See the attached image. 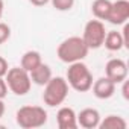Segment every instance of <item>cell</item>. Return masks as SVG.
<instances>
[{"label": "cell", "instance_id": "cell-1", "mask_svg": "<svg viewBox=\"0 0 129 129\" xmlns=\"http://www.w3.org/2000/svg\"><path fill=\"white\" fill-rule=\"evenodd\" d=\"M88 52H90V49L84 43L82 37H70L67 40H64L58 46L56 55L62 62L72 64V62H78V61L85 59Z\"/></svg>", "mask_w": 129, "mask_h": 129}, {"label": "cell", "instance_id": "cell-2", "mask_svg": "<svg viewBox=\"0 0 129 129\" xmlns=\"http://www.w3.org/2000/svg\"><path fill=\"white\" fill-rule=\"evenodd\" d=\"M66 81H67L69 87H72L75 91H79V93L90 91L91 85L94 82L93 81V73L87 67V64H84L82 61L72 62L69 66Z\"/></svg>", "mask_w": 129, "mask_h": 129}, {"label": "cell", "instance_id": "cell-3", "mask_svg": "<svg viewBox=\"0 0 129 129\" xmlns=\"http://www.w3.org/2000/svg\"><path fill=\"white\" fill-rule=\"evenodd\" d=\"M15 121L23 129H35L41 127L47 123V111L43 106L26 105L21 106L15 114Z\"/></svg>", "mask_w": 129, "mask_h": 129}, {"label": "cell", "instance_id": "cell-4", "mask_svg": "<svg viewBox=\"0 0 129 129\" xmlns=\"http://www.w3.org/2000/svg\"><path fill=\"white\" fill-rule=\"evenodd\" d=\"M69 96V84L67 81L61 78V76H56L44 85V93H43V100L47 106H59L64 103V100L67 99Z\"/></svg>", "mask_w": 129, "mask_h": 129}, {"label": "cell", "instance_id": "cell-5", "mask_svg": "<svg viewBox=\"0 0 129 129\" xmlns=\"http://www.w3.org/2000/svg\"><path fill=\"white\" fill-rule=\"evenodd\" d=\"M6 85L8 88L17 94V96H24L30 91L32 87V81L29 76V72H26L21 67H12L8 70L6 73Z\"/></svg>", "mask_w": 129, "mask_h": 129}, {"label": "cell", "instance_id": "cell-6", "mask_svg": "<svg viewBox=\"0 0 129 129\" xmlns=\"http://www.w3.org/2000/svg\"><path fill=\"white\" fill-rule=\"evenodd\" d=\"M106 30H105V24L102 23V20H90L85 27H84V34H82V40L87 44V47L91 49H99L103 46V40H105Z\"/></svg>", "mask_w": 129, "mask_h": 129}, {"label": "cell", "instance_id": "cell-7", "mask_svg": "<svg viewBox=\"0 0 129 129\" xmlns=\"http://www.w3.org/2000/svg\"><path fill=\"white\" fill-rule=\"evenodd\" d=\"M105 76L111 79L115 85L121 84L127 78V64L120 58H112L105 66Z\"/></svg>", "mask_w": 129, "mask_h": 129}, {"label": "cell", "instance_id": "cell-8", "mask_svg": "<svg viewBox=\"0 0 129 129\" xmlns=\"http://www.w3.org/2000/svg\"><path fill=\"white\" fill-rule=\"evenodd\" d=\"M129 18V2L127 0H115L111 3V9L106 21L111 24H124Z\"/></svg>", "mask_w": 129, "mask_h": 129}, {"label": "cell", "instance_id": "cell-9", "mask_svg": "<svg viewBox=\"0 0 129 129\" xmlns=\"http://www.w3.org/2000/svg\"><path fill=\"white\" fill-rule=\"evenodd\" d=\"M91 88H93V94L97 99H102V100L112 97L114 93H115V84L111 79H108L106 76L94 81L93 85H91Z\"/></svg>", "mask_w": 129, "mask_h": 129}, {"label": "cell", "instance_id": "cell-10", "mask_svg": "<svg viewBox=\"0 0 129 129\" xmlns=\"http://www.w3.org/2000/svg\"><path fill=\"white\" fill-rule=\"evenodd\" d=\"M76 117H78V126H82L85 129H96V127H99V123L102 120L99 111L94 109V108H85L79 114H76Z\"/></svg>", "mask_w": 129, "mask_h": 129}, {"label": "cell", "instance_id": "cell-11", "mask_svg": "<svg viewBox=\"0 0 129 129\" xmlns=\"http://www.w3.org/2000/svg\"><path fill=\"white\" fill-rule=\"evenodd\" d=\"M56 121L59 129H76L78 127V117L73 108L62 106L56 114Z\"/></svg>", "mask_w": 129, "mask_h": 129}, {"label": "cell", "instance_id": "cell-12", "mask_svg": "<svg viewBox=\"0 0 129 129\" xmlns=\"http://www.w3.org/2000/svg\"><path fill=\"white\" fill-rule=\"evenodd\" d=\"M29 76H30L32 84H37V85L44 87L52 79V69L47 66V64L41 62L37 69H34L32 72H29Z\"/></svg>", "mask_w": 129, "mask_h": 129}, {"label": "cell", "instance_id": "cell-13", "mask_svg": "<svg viewBox=\"0 0 129 129\" xmlns=\"http://www.w3.org/2000/svg\"><path fill=\"white\" fill-rule=\"evenodd\" d=\"M103 46L109 50V52H118L124 47V41H123V37H121V32H117V30H109L106 32L105 35V40H103Z\"/></svg>", "mask_w": 129, "mask_h": 129}, {"label": "cell", "instance_id": "cell-14", "mask_svg": "<svg viewBox=\"0 0 129 129\" xmlns=\"http://www.w3.org/2000/svg\"><path fill=\"white\" fill-rule=\"evenodd\" d=\"M41 62H43V59H41V53L40 52L27 50L21 56V69H24L26 72H32L34 69H37L40 66Z\"/></svg>", "mask_w": 129, "mask_h": 129}, {"label": "cell", "instance_id": "cell-15", "mask_svg": "<svg viewBox=\"0 0 129 129\" xmlns=\"http://www.w3.org/2000/svg\"><path fill=\"white\" fill-rule=\"evenodd\" d=\"M126 126H127L126 120H124L123 117L114 115V114L106 115V117H105L103 120H100V123H99V127H100V129H126Z\"/></svg>", "mask_w": 129, "mask_h": 129}, {"label": "cell", "instance_id": "cell-16", "mask_svg": "<svg viewBox=\"0 0 129 129\" xmlns=\"http://www.w3.org/2000/svg\"><path fill=\"white\" fill-rule=\"evenodd\" d=\"M111 3L109 0H94L91 5V12L97 20H106L109 9H111Z\"/></svg>", "mask_w": 129, "mask_h": 129}, {"label": "cell", "instance_id": "cell-17", "mask_svg": "<svg viewBox=\"0 0 129 129\" xmlns=\"http://www.w3.org/2000/svg\"><path fill=\"white\" fill-rule=\"evenodd\" d=\"M56 11H70L75 6V0H50Z\"/></svg>", "mask_w": 129, "mask_h": 129}, {"label": "cell", "instance_id": "cell-18", "mask_svg": "<svg viewBox=\"0 0 129 129\" xmlns=\"http://www.w3.org/2000/svg\"><path fill=\"white\" fill-rule=\"evenodd\" d=\"M11 37V27L6 23H0V46L5 44Z\"/></svg>", "mask_w": 129, "mask_h": 129}, {"label": "cell", "instance_id": "cell-19", "mask_svg": "<svg viewBox=\"0 0 129 129\" xmlns=\"http://www.w3.org/2000/svg\"><path fill=\"white\" fill-rule=\"evenodd\" d=\"M9 67H8V61L3 58V56H0V78H5L6 73H8Z\"/></svg>", "mask_w": 129, "mask_h": 129}, {"label": "cell", "instance_id": "cell-20", "mask_svg": "<svg viewBox=\"0 0 129 129\" xmlns=\"http://www.w3.org/2000/svg\"><path fill=\"white\" fill-rule=\"evenodd\" d=\"M8 94V85L3 78H0V99H5Z\"/></svg>", "mask_w": 129, "mask_h": 129}, {"label": "cell", "instance_id": "cell-21", "mask_svg": "<svg viewBox=\"0 0 129 129\" xmlns=\"http://www.w3.org/2000/svg\"><path fill=\"white\" fill-rule=\"evenodd\" d=\"M121 84H123V87H121V94H123V97L127 100V99H129V82L124 79Z\"/></svg>", "mask_w": 129, "mask_h": 129}, {"label": "cell", "instance_id": "cell-22", "mask_svg": "<svg viewBox=\"0 0 129 129\" xmlns=\"http://www.w3.org/2000/svg\"><path fill=\"white\" fill-rule=\"evenodd\" d=\"M29 2L34 5V6H44V5H47L50 0H29Z\"/></svg>", "mask_w": 129, "mask_h": 129}, {"label": "cell", "instance_id": "cell-23", "mask_svg": "<svg viewBox=\"0 0 129 129\" xmlns=\"http://www.w3.org/2000/svg\"><path fill=\"white\" fill-rule=\"evenodd\" d=\"M5 114V103H3V99H0V118L3 117Z\"/></svg>", "mask_w": 129, "mask_h": 129}, {"label": "cell", "instance_id": "cell-24", "mask_svg": "<svg viewBox=\"0 0 129 129\" xmlns=\"http://www.w3.org/2000/svg\"><path fill=\"white\" fill-rule=\"evenodd\" d=\"M3 11H5V2L0 0V18H2V15H3Z\"/></svg>", "mask_w": 129, "mask_h": 129}]
</instances>
